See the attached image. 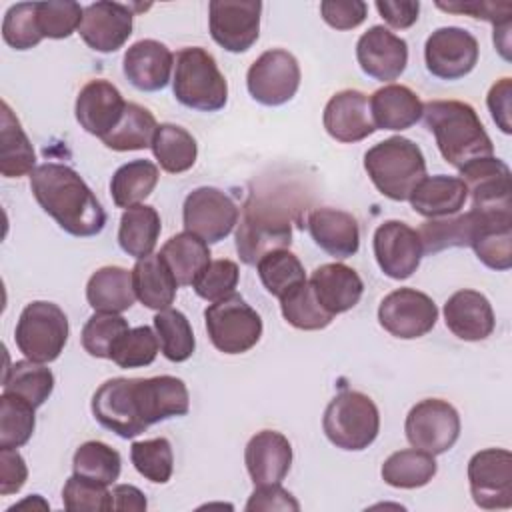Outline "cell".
<instances>
[{"label":"cell","mask_w":512,"mask_h":512,"mask_svg":"<svg viewBox=\"0 0 512 512\" xmlns=\"http://www.w3.org/2000/svg\"><path fill=\"white\" fill-rule=\"evenodd\" d=\"M256 270L266 292L276 296L278 300L306 280L302 262L288 248L272 250L266 256H262L260 262L256 264Z\"/></svg>","instance_id":"cell-41"},{"label":"cell","mask_w":512,"mask_h":512,"mask_svg":"<svg viewBox=\"0 0 512 512\" xmlns=\"http://www.w3.org/2000/svg\"><path fill=\"white\" fill-rule=\"evenodd\" d=\"M130 460L138 474L154 484H166L174 470L172 444L164 436L132 442Z\"/></svg>","instance_id":"cell-47"},{"label":"cell","mask_w":512,"mask_h":512,"mask_svg":"<svg viewBox=\"0 0 512 512\" xmlns=\"http://www.w3.org/2000/svg\"><path fill=\"white\" fill-rule=\"evenodd\" d=\"M474 226L470 246L478 260L498 272L512 266V210L480 212L472 210Z\"/></svg>","instance_id":"cell-23"},{"label":"cell","mask_w":512,"mask_h":512,"mask_svg":"<svg viewBox=\"0 0 512 512\" xmlns=\"http://www.w3.org/2000/svg\"><path fill=\"white\" fill-rule=\"evenodd\" d=\"M380 270L392 280L410 278L422 260V242L418 232L400 220L382 222L372 240Z\"/></svg>","instance_id":"cell-17"},{"label":"cell","mask_w":512,"mask_h":512,"mask_svg":"<svg viewBox=\"0 0 512 512\" xmlns=\"http://www.w3.org/2000/svg\"><path fill=\"white\" fill-rule=\"evenodd\" d=\"M494 46L502 54L504 60H510V22L494 26Z\"/></svg>","instance_id":"cell-61"},{"label":"cell","mask_w":512,"mask_h":512,"mask_svg":"<svg viewBox=\"0 0 512 512\" xmlns=\"http://www.w3.org/2000/svg\"><path fill=\"white\" fill-rule=\"evenodd\" d=\"M158 166L150 160H130L122 164L112 180H110V194L118 208H132L146 200L156 184H158Z\"/></svg>","instance_id":"cell-38"},{"label":"cell","mask_w":512,"mask_h":512,"mask_svg":"<svg viewBox=\"0 0 512 512\" xmlns=\"http://www.w3.org/2000/svg\"><path fill=\"white\" fill-rule=\"evenodd\" d=\"M84 8L70 0L38 2V26L44 38L62 40L72 36L82 22Z\"/></svg>","instance_id":"cell-51"},{"label":"cell","mask_w":512,"mask_h":512,"mask_svg":"<svg viewBox=\"0 0 512 512\" xmlns=\"http://www.w3.org/2000/svg\"><path fill=\"white\" fill-rule=\"evenodd\" d=\"M364 170L382 196L404 202L426 176V160L420 146L410 138L390 136L368 148Z\"/></svg>","instance_id":"cell-4"},{"label":"cell","mask_w":512,"mask_h":512,"mask_svg":"<svg viewBox=\"0 0 512 512\" xmlns=\"http://www.w3.org/2000/svg\"><path fill=\"white\" fill-rule=\"evenodd\" d=\"M154 330L160 350L170 362H186L194 354V332L190 320L180 310H158V314L154 316Z\"/></svg>","instance_id":"cell-43"},{"label":"cell","mask_w":512,"mask_h":512,"mask_svg":"<svg viewBox=\"0 0 512 512\" xmlns=\"http://www.w3.org/2000/svg\"><path fill=\"white\" fill-rule=\"evenodd\" d=\"M128 322L124 316L114 312H94L80 334L84 350L94 358H108L112 356L114 346L118 340L128 332Z\"/></svg>","instance_id":"cell-48"},{"label":"cell","mask_w":512,"mask_h":512,"mask_svg":"<svg viewBox=\"0 0 512 512\" xmlns=\"http://www.w3.org/2000/svg\"><path fill=\"white\" fill-rule=\"evenodd\" d=\"M510 102H512V80L500 78L498 82L492 84V88L486 96V104L492 114V120L504 134L512 132V122H510L512 104Z\"/></svg>","instance_id":"cell-58"},{"label":"cell","mask_w":512,"mask_h":512,"mask_svg":"<svg viewBox=\"0 0 512 512\" xmlns=\"http://www.w3.org/2000/svg\"><path fill=\"white\" fill-rule=\"evenodd\" d=\"M238 278H240V270L236 262L228 258L210 260L208 266L194 280L192 288L200 298L208 302H216L234 292V288L238 286Z\"/></svg>","instance_id":"cell-53"},{"label":"cell","mask_w":512,"mask_h":512,"mask_svg":"<svg viewBox=\"0 0 512 512\" xmlns=\"http://www.w3.org/2000/svg\"><path fill=\"white\" fill-rule=\"evenodd\" d=\"M356 60L364 74L380 82L400 78L408 64V44L386 26L368 28L356 42Z\"/></svg>","instance_id":"cell-18"},{"label":"cell","mask_w":512,"mask_h":512,"mask_svg":"<svg viewBox=\"0 0 512 512\" xmlns=\"http://www.w3.org/2000/svg\"><path fill=\"white\" fill-rule=\"evenodd\" d=\"M438 472V464L432 454L418 450V448H406L392 452L382 468V480L392 488H404L414 490L426 486Z\"/></svg>","instance_id":"cell-36"},{"label":"cell","mask_w":512,"mask_h":512,"mask_svg":"<svg viewBox=\"0 0 512 512\" xmlns=\"http://www.w3.org/2000/svg\"><path fill=\"white\" fill-rule=\"evenodd\" d=\"M470 494L484 510L512 506V454L506 448H484L468 462Z\"/></svg>","instance_id":"cell-13"},{"label":"cell","mask_w":512,"mask_h":512,"mask_svg":"<svg viewBox=\"0 0 512 512\" xmlns=\"http://www.w3.org/2000/svg\"><path fill=\"white\" fill-rule=\"evenodd\" d=\"M458 178L472 198V210H512L510 168L500 158H478L460 168Z\"/></svg>","instance_id":"cell-19"},{"label":"cell","mask_w":512,"mask_h":512,"mask_svg":"<svg viewBox=\"0 0 512 512\" xmlns=\"http://www.w3.org/2000/svg\"><path fill=\"white\" fill-rule=\"evenodd\" d=\"M326 438L342 450L368 448L380 432V412L370 396L358 390L338 392L322 416Z\"/></svg>","instance_id":"cell-6"},{"label":"cell","mask_w":512,"mask_h":512,"mask_svg":"<svg viewBox=\"0 0 512 512\" xmlns=\"http://www.w3.org/2000/svg\"><path fill=\"white\" fill-rule=\"evenodd\" d=\"M156 118L154 114L136 104V102H126L124 114L116 128L102 138L104 146L116 152H128V150H144L152 146V138L156 134Z\"/></svg>","instance_id":"cell-39"},{"label":"cell","mask_w":512,"mask_h":512,"mask_svg":"<svg viewBox=\"0 0 512 512\" xmlns=\"http://www.w3.org/2000/svg\"><path fill=\"white\" fill-rule=\"evenodd\" d=\"M468 198V190L464 182L458 176H424L412 194L408 196V202L412 210L424 218H444L458 214Z\"/></svg>","instance_id":"cell-29"},{"label":"cell","mask_w":512,"mask_h":512,"mask_svg":"<svg viewBox=\"0 0 512 512\" xmlns=\"http://www.w3.org/2000/svg\"><path fill=\"white\" fill-rule=\"evenodd\" d=\"M292 226L282 208L252 198L246 202L236 230V250L244 264L256 266L272 250L290 248Z\"/></svg>","instance_id":"cell-9"},{"label":"cell","mask_w":512,"mask_h":512,"mask_svg":"<svg viewBox=\"0 0 512 512\" xmlns=\"http://www.w3.org/2000/svg\"><path fill=\"white\" fill-rule=\"evenodd\" d=\"M150 148L162 170L170 174L190 170L198 156L196 138L186 128L170 122L158 124Z\"/></svg>","instance_id":"cell-37"},{"label":"cell","mask_w":512,"mask_h":512,"mask_svg":"<svg viewBox=\"0 0 512 512\" xmlns=\"http://www.w3.org/2000/svg\"><path fill=\"white\" fill-rule=\"evenodd\" d=\"M428 130L436 138L442 158L454 168L494 156V144L476 110L460 100H430L422 110Z\"/></svg>","instance_id":"cell-3"},{"label":"cell","mask_w":512,"mask_h":512,"mask_svg":"<svg viewBox=\"0 0 512 512\" xmlns=\"http://www.w3.org/2000/svg\"><path fill=\"white\" fill-rule=\"evenodd\" d=\"M238 218L236 202L214 186L194 188L182 206L184 228L208 244L224 240L238 224Z\"/></svg>","instance_id":"cell-11"},{"label":"cell","mask_w":512,"mask_h":512,"mask_svg":"<svg viewBox=\"0 0 512 512\" xmlns=\"http://www.w3.org/2000/svg\"><path fill=\"white\" fill-rule=\"evenodd\" d=\"M474 216L472 212L444 216V218H430L422 222L418 236L422 242V250L426 254H436L446 248H460L470 246Z\"/></svg>","instance_id":"cell-42"},{"label":"cell","mask_w":512,"mask_h":512,"mask_svg":"<svg viewBox=\"0 0 512 512\" xmlns=\"http://www.w3.org/2000/svg\"><path fill=\"white\" fill-rule=\"evenodd\" d=\"M34 406L16 394L0 396V448H20L34 432Z\"/></svg>","instance_id":"cell-46"},{"label":"cell","mask_w":512,"mask_h":512,"mask_svg":"<svg viewBox=\"0 0 512 512\" xmlns=\"http://www.w3.org/2000/svg\"><path fill=\"white\" fill-rule=\"evenodd\" d=\"M126 102L120 90L108 80H90L76 96L74 114L78 124L100 140L110 134L124 114Z\"/></svg>","instance_id":"cell-22"},{"label":"cell","mask_w":512,"mask_h":512,"mask_svg":"<svg viewBox=\"0 0 512 512\" xmlns=\"http://www.w3.org/2000/svg\"><path fill=\"white\" fill-rule=\"evenodd\" d=\"M86 300L94 308V312L120 314L128 310L136 300L132 270H126L122 266L98 268L86 284Z\"/></svg>","instance_id":"cell-31"},{"label":"cell","mask_w":512,"mask_h":512,"mask_svg":"<svg viewBox=\"0 0 512 512\" xmlns=\"http://www.w3.org/2000/svg\"><path fill=\"white\" fill-rule=\"evenodd\" d=\"M324 22L336 30H352L366 20L368 6L362 0H324L320 2Z\"/></svg>","instance_id":"cell-55"},{"label":"cell","mask_w":512,"mask_h":512,"mask_svg":"<svg viewBox=\"0 0 512 512\" xmlns=\"http://www.w3.org/2000/svg\"><path fill=\"white\" fill-rule=\"evenodd\" d=\"M280 310L284 320L298 330H322L334 320V316L316 300L308 280L280 298Z\"/></svg>","instance_id":"cell-45"},{"label":"cell","mask_w":512,"mask_h":512,"mask_svg":"<svg viewBox=\"0 0 512 512\" xmlns=\"http://www.w3.org/2000/svg\"><path fill=\"white\" fill-rule=\"evenodd\" d=\"M308 282L320 306L332 316L352 310L364 292V282L358 272L342 262L318 266Z\"/></svg>","instance_id":"cell-27"},{"label":"cell","mask_w":512,"mask_h":512,"mask_svg":"<svg viewBox=\"0 0 512 512\" xmlns=\"http://www.w3.org/2000/svg\"><path fill=\"white\" fill-rule=\"evenodd\" d=\"M28 478L24 458L16 448H0V494L10 496L22 490Z\"/></svg>","instance_id":"cell-56"},{"label":"cell","mask_w":512,"mask_h":512,"mask_svg":"<svg viewBox=\"0 0 512 512\" xmlns=\"http://www.w3.org/2000/svg\"><path fill=\"white\" fill-rule=\"evenodd\" d=\"M260 14V0H212L208 4L210 36L228 52H246L258 40Z\"/></svg>","instance_id":"cell-15"},{"label":"cell","mask_w":512,"mask_h":512,"mask_svg":"<svg viewBox=\"0 0 512 512\" xmlns=\"http://www.w3.org/2000/svg\"><path fill=\"white\" fill-rule=\"evenodd\" d=\"M446 328L460 340H486L496 326L490 300L478 290H458L444 304Z\"/></svg>","instance_id":"cell-24"},{"label":"cell","mask_w":512,"mask_h":512,"mask_svg":"<svg viewBox=\"0 0 512 512\" xmlns=\"http://www.w3.org/2000/svg\"><path fill=\"white\" fill-rule=\"evenodd\" d=\"M204 322L210 342L224 354H244L262 336L260 314L236 292L212 302L204 310Z\"/></svg>","instance_id":"cell-8"},{"label":"cell","mask_w":512,"mask_h":512,"mask_svg":"<svg viewBox=\"0 0 512 512\" xmlns=\"http://www.w3.org/2000/svg\"><path fill=\"white\" fill-rule=\"evenodd\" d=\"M112 506L114 510H136L142 512L146 510L148 502L142 490H138L132 484H116L112 488Z\"/></svg>","instance_id":"cell-60"},{"label":"cell","mask_w":512,"mask_h":512,"mask_svg":"<svg viewBox=\"0 0 512 512\" xmlns=\"http://www.w3.org/2000/svg\"><path fill=\"white\" fill-rule=\"evenodd\" d=\"M90 408L100 426L120 438H134L156 422L184 416L190 408V394L184 380L176 376H120L100 384Z\"/></svg>","instance_id":"cell-1"},{"label":"cell","mask_w":512,"mask_h":512,"mask_svg":"<svg viewBox=\"0 0 512 512\" xmlns=\"http://www.w3.org/2000/svg\"><path fill=\"white\" fill-rule=\"evenodd\" d=\"M68 334L70 326L64 310L54 302L34 300L20 312L14 340L28 360L48 364L62 354Z\"/></svg>","instance_id":"cell-7"},{"label":"cell","mask_w":512,"mask_h":512,"mask_svg":"<svg viewBox=\"0 0 512 512\" xmlns=\"http://www.w3.org/2000/svg\"><path fill=\"white\" fill-rule=\"evenodd\" d=\"M72 470L76 476L100 482L114 484L122 470V460L118 450L100 440H88L80 444L72 458Z\"/></svg>","instance_id":"cell-44"},{"label":"cell","mask_w":512,"mask_h":512,"mask_svg":"<svg viewBox=\"0 0 512 512\" xmlns=\"http://www.w3.org/2000/svg\"><path fill=\"white\" fill-rule=\"evenodd\" d=\"M246 86L256 102L282 106L298 92L300 64L288 50H266L248 68Z\"/></svg>","instance_id":"cell-12"},{"label":"cell","mask_w":512,"mask_h":512,"mask_svg":"<svg viewBox=\"0 0 512 512\" xmlns=\"http://www.w3.org/2000/svg\"><path fill=\"white\" fill-rule=\"evenodd\" d=\"M2 38L14 50H30L42 42L38 26V2H18L2 20Z\"/></svg>","instance_id":"cell-49"},{"label":"cell","mask_w":512,"mask_h":512,"mask_svg":"<svg viewBox=\"0 0 512 512\" xmlns=\"http://www.w3.org/2000/svg\"><path fill=\"white\" fill-rule=\"evenodd\" d=\"M244 462L254 486L280 484L292 466V446L282 432L260 430L248 440Z\"/></svg>","instance_id":"cell-25"},{"label":"cell","mask_w":512,"mask_h":512,"mask_svg":"<svg viewBox=\"0 0 512 512\" xmlns=\"http://www.w3.org/2000/svg\"><path fill=\"white\" fill-rule=\"evenodd\" d=\"M246 510L248 512H254V510H294V512H298L300 504L280 484H262V486H256V490L250 494V498L246 502Z\"/></svg>","instance_id":"cell-57"},{"label":"cell","mask_w":512,"mask_h":512,"mask_svg":"<svg viewBox=\"0 0 512 512\" xmlns=\"http://www.w3.org/2000/svg\"><path fill=\"white\" fill-rule=\"evenodd\" d=\"M172 90L182 106L198 112H218L228 100L224 74L214 56L200 46H188L176 54Z\"/></svg>","instance_id":"cell-5"},{"label":"cell","mask_w":512,"mask_h":512,"mask_svg":"<svg viewBox=\"0 0 512 512\" xmlns=\"http://www.w3.org/2000/svg\"><path fill=\"white\" fill-rule=\"evenodd\" d=\"M174 54L158 40L144 38L134 42L122 60V70L128 82L142 92L162 90L170 82Z\"/></svg>","instance_id":"cell-26"},{"label":"cell","mask_w":512,"mask_h":512,"mask_svg":"<svg viewBox=\"0 0 512 512\" xmlns=\"http://www.w3.org/2000/svg\"><path fill=\"white\" fill-rule=\"evenodd\" d=\"M160 230H162V222L156 208L148 204H136L124 210L120 218L118 244L128 256L140 260L152 254L158 242Z\"/></svg>","instance_id":"cell-35"},{"label":"cell","mask_w":512,"mask_h":512,"mask_svg":"<svg viewBox=\"0 0 512 512\" xmlns=\"http://www.w3.org/2000/svg\"><path fill=\"white\" fill-rule=\"evenodd\" d=\"M30 188L40 208L64 232L88 238L104 230L106 212L74 168L58 162L40 164L30 174Z\"/></svg>","instance_id":"cell-2"},{"label":"cell","mask_w":512,"mask_h":512,"mask_svg":"<svg viewBox=\"0 0 512 512\" xmlns=\"http://www.w3.org/2000/svg\"><path fill=\"white\" fill-rule=\"evenodd\" d=\"M132 26L134 14L130 6L118 2H94L84 8L78 34L88 48L108 54L126 44Z\"/></svg>","instance_id":"cell-20"},{"label":"cell","mask_w":512,"mask_h":512,"mask_svg":"<svg viewBox=\"0 0 512 512\" xmlns=\"http://www.w3.org/2000/svg\"><path fill=\"white\" fill-rule=\"evenodd\" d=\"M132 284L136 298L152 310L170 308L176 298L178 282L160 254H150L136 260L132 268Z\"/></svg>","instance_id":"cell-32"},{"label":"cell","mask_w":512,"mask_h":512,"mask_svg":"<svg viewBox=\"0 0 512 512\" xmlns=\"http://www.w3.org/2000/svg\"><path fill=\"white\" fill-rule=\"evenodd\" d=\"M404 432L412 448L432 456L448 452L460 436L458 410L442 398H426L414 404L406 416Z\"/></svg>","instance_id":"cell-10"},{"label":"cell","mask_w":512,"mask_h":512,"mask_svg":"<svg viewBox=\"0 0 512 512\" xmlns=\"http://www.w3.org/2000/svg\"><path fill=\"white\" fill-rule=\"evenodd\" d=\"M308 232L326 254L344 260L360 248L358 220L338 208H316L308 216Z\"/></svg>","instance_id":"cell-28"},{"label":"cell","mask_w":512,"mask_h":512,"mask_svg":"<svg viewBox=\"0 0 512 512\" xmlns=\"http://www.w3.org/2000/svg\"><path fill=\"white\" fill-rule=\"evenodd\" d=\"M438 320L434 300L414 288H398L386 294L378 306L380 326L400 340L426 336Z\"/></svg>","instance_id":"cell-14"},{"label":"cell","mask_w":512,"mask_h":512,"mask_svg":"<svg viewBox=\"0 0 512 512\" xmlns=\"http://www.w3.org/2000/svg\"><path fill=\"white\" fill-rule=\"evenodd\" d=\"M478 40L464 28L444 26L434 30L424 44V62L440 80H460L478 64Z\"/></svg>","instance_id":"cell-16"},{"label":"cell","mask_w":512,"mask_h":512,"mask_svg":"<svg viewBox=\"0 0 512 512\" xmlns=\"http://www.w3.org/2000/svg\"><path fill=\"white\" fill-rule=\"evenodd\" d=\"M2 388L8 394H16L30 402L34 408L42 406L54 390V374L40 362L20 360L14 362L2 380Z\"/></svg>","instance_id":"cell-40"},{"label":"cell","mask_w":512,"mask_h":512,"mask_svg":"<svg viewBox=\"0 0 512 512\" xmlns=\"http://www.w3.org/2000/svg\"><path fill=\"white\" fill-rule=\"evenodd\" d=\"M160 256L168 264L178 286H192L198 274L208 266L212 254L208 242L186 230L168 238L160 250Z\"/></svg>","instance_id":"cell-34"},{"label":"cell","mask_w":512,"mask_h":512,"mask_svg":"<svg viewBox=\"0 0 512 512\" xmlns=\"http://www.w3.org/2000/svg\"><path fill=\"white\" fill-rule=\"evenodd\" d=\"M64 508L70 512H108L112 506V492H108L106 484L70 476L62 488Z\"/></svg>","instance_id":"cell-52"},{"label":"cell","mask_w":512,"mask_h":512,"mask_svg":"<svg viewBox=\"0 0 512 512\" xmlns=\"http://www.w3.org/2000/svg\"><path fill=\"white\" fill-rule=\"evenodd\" d=\"M322 124L330 138L344 144L360 142L376 132L368 96L354 88L340 90L326 102Z\"/></svg>","instance_id":"cell-21"},{"label":"cell","mask_w":512,"mask_h":512,"mask_svg":"<svg viewBox=\"0 0 512 512\" xmlns=\"http://www.w3.org/2000/svg\"><path fill=\"white\" fill-rule=\"evenodd\" d=\"M376 10L380 16L398 30L410 28L418 20L420 12V2L418 0H378Z\"/></svg>","instance_id":"cell-59"},{"label":"cell","mask_w":512,"mask_h":512,"mask_svg":"<svg viewBox=\"0 0 512 512\" xmlns=\"http://www.w3.org/2000/svg\"><path fill=\"white\" fill-rule=\"evenodd\" d=\"M440 10L454 14H468L476 20H488L492 26H500L510 22L512 4L510 2H486V0H452V2H436Z\"/></svg>","instance_id":"cell-54"},{"label":"cell","mask_w":512,"mask_h":512,"mask_svg":"<svg viewBox=\"0 0 512 512\" xmlns=\"http://www.w3.org/2000/svg\"><path fill=\"white\" fill-rule=\"evenodd\" d=\"M158 346V336L150 326H136L118 340L110 360L120 368H144L156 360Z\"/></svg>","instance_id":"cell-50"},{"label":"cell","mask_w":512,"mask_h":512,"mask_svg":"<svg viewBox=\"0 0 512 512\" xmlns=\"http://www.w3.org/2000/svg\"><path fill=\"white\" fill-rule=\"evenodd\" d=\"M370 114L376 130H406L422 118L424 104L404 84H388L370 96Z\"/></svg>","instance_id":"cell-30"},{"label":"cell","mask_w":512,"mask_h":512,"mask_svg":"<svg viewBox=\"0 0 512 512\" xmlns=\"http://www.w3.org/2000/svg\"><path fill=\"white\" fill-rule=\"evenodd\" d=\"M0 172L6 178H20L36 170V152L30 138L26 136L20 120L8 106L2 102L0 118Z\"/></svg>","instance_id":"cell-33"}]
</instances>
